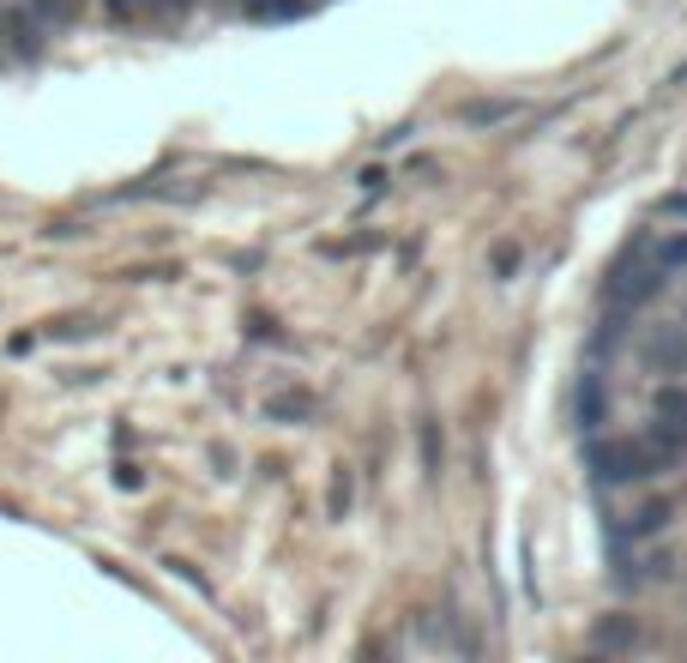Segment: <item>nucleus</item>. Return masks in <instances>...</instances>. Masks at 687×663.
Here are the masks:
<instances>
[{
	"instance_id": "f257e3e1",
	"label": "nucleus",
	"mask_w": 687,
	"mask_h": 663,
	"mask_svg": "<svg viewBox=\"0 0 687 663\" xmlns=\"http://www.w3.org/2000/svg\"><path fill=\"white\" fill-rule=\"evenodd\" d=\"M682 458V446L670 434H651V441H591L585 465L597 470L603 482H634V477H658Z\"/></svg>"
},
{
	"instance_id": "f03ea898",
	"label": "nucleus",
	"mask_w": 687,
	"mask_h": 663,
	"mask_svg": "<svg viewBox=\"0 0 687 663\" xmlns=\"http://www.w3.org/2000/svg\"><path fill=\"white\" fill-rule=\"evenodd\" d=\"M651 290H663V266H658V260H639V266L627 260L622 272H615L610 296H615V302H646Z\"/></svg>"
},
{
	"instance_id": "7ed1b4c3",
	"label": "nucleus",
	"mask_w": 687,
	"mask_h": 663,
	"mask_svg": "<svg viewBox=\"0 0 687 663\" xmlns=\"http://www.w3.org/2000/svg\"><path fill=\"white\" fill-rule=\"evenodd\" d=\"M646 363H651V368H663V375L687 368V339H682V326H651V339H646Z\"/></svg>"
},
{
	"instance_id": "20e7f679",
	"label": "nucleus",
	"mask_w": 687,
	"mask_h": 663,
	"mask_svg": "<svg viewBox=\"0 0 687 663\" xmlns=\"http://www.w3.org/2000/svg\"><path fill=\"white\" fill-rule=\"evenodd\" d=\"M658 434H670L687 453V386H663L658 392Z\"/></svg>"
},
{
	"instance_id": "39448f33",
	"label": "nucleus",
	"mask_w": 687,
	"mask_h": 663,
	"mask_svg": "<svg viewBox=\"0 0 687 663\" xmlns=\"http://www.w3.org/2000/svg\"><path fill=\"white\" fill-rule=\"evenodd\" d=\"M266 410H272V417H308L314 404H308V392H284V398H272Z\"/></svg>"
},
{
	"instance_id": "423d86ee",
	"label": "nucleus",
	"mask_w": 687,
	"mask_h": 663,
	"mask_svg": "<svg viewBox=\"0 0 687 663\" xmlns=\"http://www.w3.org/2000/svg\"><path fill=\"white\" fill-rule=\"evenodd\" d=\"M622 639H634V622H603L597 627V646H622Z\"/></svg>"
},
{
	"instance_id": "0eeeda50",
	"label": "nucleus",
	"mask_w": 687,
	"mask_h": 663,
	"mask_svg": "<svg viewBox=\"0 0 687 663\" xmlns=\"http://www.w3.org/2000/svg\"><path fill=\"white\" fill-rule=\"evenodd\" d=\"M663 519H670V507L658 501V507H646V513L634 519V531H639V537H646V531H663Z\"/></svg>"
},
{
	"instance_id": "6e6552de",
	"label": "nucleus",
	"mask_w": 687,
	"mask_h": 663,
	"mask_svg": "<svg viewBox=\"0 0 687 663\" xmlns=\"http://www.w3.org/2000/svg\"><path fill=\"white\" fill-rule=\"evenodd\" d=\"M422 465H428V470H441V441H434V422L422 429Z\"/></svg>"
},
{
	"instance_id": "1a4fd4ad",
	"label": "nucleus",
	"mask_w": 687,
	"mask_h": 663,
	"mask_svg": "<svg viewBox=\"0 0 687 663\" xmlns=\"http://www.w3.org/2000/svg\"><path fill=\"white\" fill-rule=\"evenodd\" d=\"M506 115V103H470L465 109V121H501Z\"/></svg>"
},
{
	"instance_id": "9d476101",
	"label": "nucleus",
	"mask_w": 687,
	"mask_h": 663,
	"mask_svg": "<svg viewBox=\"0 0 687 663\" xmlns=\"http://www.w3.org/2000/svg\"><path fill=\"white\" fill-rule=\"evenodd\" d=\"M332 507H338V513L351 507V477H344V470H338V482H332Z\"/></svg>"
},
{
	"instance_id": "9b49d317",
	"label": "nucleus",
	"mask_w": 687,
	"mask_h": 663,
	"mask_svg": "<svg viewBox=\"0 0 687 663\" xmlns=\"http://www.w3.org/2000/svg\"><path fill=\"white\" fill-rule=\"evenodd\" d=\"M139 7H145V0H109V13H115V19H139Z\"/></svg>"
},
{
	"instance_id": "f8f14e48",
	"label": "nucleus",
	"mask_w": 687,
	"mask_h": 663,
	"mask_svg": "<svg viewBox=\"0 0 687 663\" xmlns=\"http://www.w3.org/2000/svg\"><path fill=\"white\" fill-rule=\"evenodd\" d=\"M49 7H54V13H61V19H73L78 7H85V0H49Z\"/></svg>"
},
{
	"instance_id": "ddd939ff",
	"label": "nucleus",
	"mask_w": 687,
	"mask_h": 663,
	"mask_svg": "<svg viewBox=\"0 0 687 663\" xmlns=\"http://www.w3.org/2000/svg\"><path fill=\"white\" fill-rule=\"evenodd\" d=\"M37 7H49V0H37Z\"/></svg>"
},
{
	"instance_id": "4468645a",
	"label": "nucleus",
	"mask_w": 687,
	"mask_h": 663,
	"mask_svg": "<svg viewBox=\"0 0 687 663\" xmlns=\"http://www.w3.org/2000/svg\"><path fill=\"white\" fill-rule=\"evenodd\" d=\"M0 30H7V25H0Z\"/></svg>"
}]
</instances>
